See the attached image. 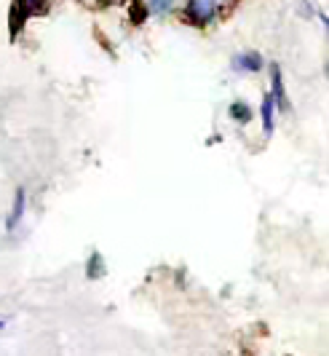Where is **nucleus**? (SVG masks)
Wrapping results in <instances>:
<instances>
[{
  "instance_id": "1",
  "label": "nucleus",
  "mask_w": 329,
  "mask_h": 356,
  "mask_svg": "<svg viewBox=\"0 0 329 356\" xmlns=\"http://www.w3.org/2000/svg\"><path fill=\"white\" fill-rule=\"evenodd\" d=\"M273 105L276 97L265 94V99H262V131H265V137L273 134Z\"/></svg>"
},
{
  "instance_id": "2",
  "label": "nucleus",
  "mask_w": 329,
  "mask_h": 356,
  "mask_svg": "<svg viewBox=\"0 0 329 356\" xmlns=\"http://www.w3.org/2000/svg\"><path fill=\"white\" fill-rule=\"evenodd\" d=\"M230 113L236 115L238 124H246V121L252 118V110H249L246 105H241V102H236V105H230Z\"/></svg>"
}]
</instances>
